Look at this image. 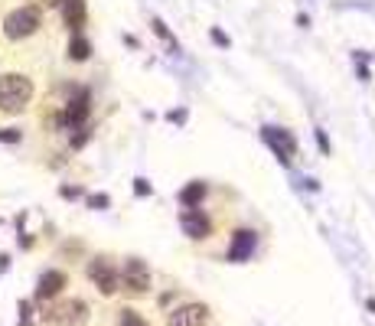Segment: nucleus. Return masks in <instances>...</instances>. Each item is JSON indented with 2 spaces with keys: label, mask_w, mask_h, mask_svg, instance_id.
I'll return each mask as SVG.
<instances>
[{
  "label": "nucleus",
  "mask_w": 375,
  "mask_h": 326,
  "mask_svg": "<svg viewBox=\"0 0 375 326\" xmlns=\"http://www.w3.org/2000/svg\"><path fill=\"white\" fill-rule=\"evenodd\" d=\"M134 193H137V196H150V183H147V179H134Z\"/></svg>",
  "instance_id": "22"
},
{
  "label": "nucleus",
  "mask_w": 375,
  "mask_h": 326,
  "mask_svg": "<svg viewBox=\"0 0 375 326\" xmlns=\"http://www.w3.org/2000/svg\"><path fill=\"white\" fill-rule=\"evenodd\" d=\"M150 27H154V33H157L160 39H167L170 46H177V39H173V33H170V29H167V23H163V20H160V17H154V20H150Z\"/></svg>",
  "instance_id": "16"
},
{
  "label": "nucleus",
  "mask_w": 375,
  "mask_h": 326,
  "mask_svg": "<svg viewBox=\"0 0 375 326\" xmlns=\"http://www.w3.org/2000/svg\"><path fill=\"white\" fill-rule=\"evenodd\" d=\"M33 320H36V307L29 300H20V326H29Z\"/></svg>",
  "instance_id": "17"
},
{
  "label": "nucleus",
  "mask_w": 375,
  "mask_h": 326,
  "mask_svg": "<svg viewBox=\"0 0 375 326\" xmlns=\"http://www.w3.org/2000/svg\"><path fill=\"white\" fill-rule=\"evenodd\" d=\"M66 284H69V278H66V271H43L39 274V280H36V300H53V297H59L62 290H66Z\"/></svg>",
  "instance_id": "10"
},
{
  "label": "nucleus",
  "mask_w": 375,
  "mask_h": 326,
  "mask_svg": "<svg viewBox=\"0 0 375 326\" xmlns=\"http://www.w3.org/2000/svg\"><path fill=\"white\" fill-rule=\"evenodd\" d=\"M118 274H121V287L128 290L131 297H144L150 290V268L141 258H128Z\"/></svg>",
  "instance_id": "5"
},
{
  "label": "nucleus",
  "mask_w": 375,
  "mask_h": 326,
  "mask_svg": "<svg viewBox=\"0 0 375 326\" xmlns=\"http://www.w3.org/2000/svg\"><path fill=\"white\" fill-rule=\"evenodd\" d=\"M59 7H62L66 27L72 29V33H82V27L88 23V7H85V0H62Z\"/></svg>",
  "instance_id": "12"
},
{
  "label": "nucleus",
  "mask_w": 375,
  "mask_h": 326,
  "mask_svg": "<svg viewBox=\"0 0 375 326\" xmlns=\"http://www.w3.org/2000/svg\"><path fill=\"white\" fill-rule=\"evenodd\" d=\"M72 130H75V134H72V147L75 150L85 147V144H88V137H92V130L85 128V124H82V128H72Z\"/></svg>",
  "instance_id": "19"
},
{
  "label": "nucleus",
  "mask_w": 375,
  "mask_h": 326,
  "mask_svg": "<svg viewBox=\"0 0 375 326\" xmlns=\"http://www.w3.org/2000/svg\"><path fill=\"white\" fill-rule=\"evenodd\" d=\"M20 140H23L20 128H0V144H20Z\"/></svg>",
  "instance_id": "18"
},
{
  "label": "nucleus",
  "mask_w": 375,
  "mask_h": 326,
  "mask_svg": "<svg viewBox=\"0 0 375 326\" xmlns=\"http://www.w3.org/2000/svg\"><path fill=\"white\" fill-rule=\"evenodd\" d=\"M254 245H258V235L252 229H238L232 235V245H229V261H235V264L248 261L254 254Z\"/></svg>",
  "instance_id": "11"
},
{
  "label": "nucleus",
  "mask_w": 375,
  "mask_h": 326,
  "mask_svg": "<svg viewBox=\"0 0 375 326\" xmlns=\"http://www.w3.org/2000/svg\"><path fill=\"white\" fill-rule=\"evenodd\" d=\"M88 304L79 297H69L62 300V304H56V307H49V323H56V326H82L88 323Z\"/></svg>",
  "instance_id": "6"
},
{
  "label": "nucleus",
  "mask_w": 375,
  "mask_h": 326,
  "mask_svg": "<svg viewBox=\"0 0 375 326\" xmlns=\"http://www.w3.org/2000/svg\"><path fill=\"white\" fill-rule=\"evenodd\" d=\"M43 4H46V7H49V0H43Z\"/></svg>",
  "instance_id": "25"
},
{
  "label": "nucleus",
  "mask_w": 375,
  "mask_h": 326,
  "mask_svg": "<svg viewBox=\"0 0 375 326\" xmlns=\"http://www.w3.org/2000/svg\"><path fill=\"white\" fill-rule=\"evenodd\" d=\"M317 144H320V150H323V154H329V140H327V134H323V130H317Z\"/></svg>",
  "instance_id": "24"
},
{
  "label": "nucleus",
  "mask_w": 375,
  "mask_h": 326,
  "mask_svg": "<svg viewBox=\"0 0 375 326\" xmlns=\"http://www.w3.org/2000/svg\"><path fill=\"white\" fill-rule=\"evenodd\" d=\"M39 27H43V13H39V7H33V4L10 10L7 17H4V36L13 39V43H20V39H29Z\"/></svg>",
  "instance_id": "2"
},
{
  "label": "nucleus",
  "mask_w": 375,
  "mask_h": 326,
  "mask_svg": "<svg viewBox=\"0 0 375 326\" xmlns=\"http://www.w3.org/2000/svg\"><path fill=\"white\" fill-rule=\"evenodd\" d=\"M206 193H209L206 183L193 179V183H186V186H183V193H179V203H183V209H196V205L206 199Z\"/></svg>",
  "instance_id": "13"
},
{
  "label": "nucleus",
  "mask_w": 375,
  "mask_h": 326,
  "mask_svg": "<svg viewBox=\"0 0 375 326\" xmlns=\"http://www.w3.org/2000/svg\"><path fill=\"white\" fill-rule=\"evenodd\" d=\"M66 53H69V59H72V62H88V56H92V43H88L82 33H72Z\"/></svg>",
  "instance_id": "14"
},
{
  "label": "nucleus",
  "mask_w": 375,
  "mask_h": 326,
  "mask_svg": "<svg viewBox=\"0 0 375 326\" xmlns=\"http://www.w3.org/2000/svg\"><path fill=\"white\" fill-rule=\"evenodd\" d=\"M59 196H62V199H79V196H82V189H79V186H62V189H59Z\"/></svg>",
  "instance_id": "21"
},
{
  "label": "nucleus",
  "mask_w": 375,
  "mask_h": 326,
  "mask_svg": "<svg viewBox=\"0 0 375 326\" xmlns=\"http://www.w3.org/2000/svg\"><path fill=\"white\" fill-rule=\"evenodd\" d=\"M264 140H268V147L281 157V163H291L294 154H297V140H294L291 130L284 128H264Z\"/></svg>",
  "instance_id": "7"
},
{
  "label": "nucleus",
  "mask_w": 375,
  "mask_h": 326,
  "mask_svg": "<svg viewBox=\"0 0 375 326\" xmlns=\"http://www.w3.org/2000/svg\"><path fill=\"white\" fill-rule=\"evenodd\" d=\"M209 307L206 304H183L167 317V326H206Z\"/></svg>",
  "instance_id": "8"
},
{
  "label": "nucleus",
  "mask_w": 375,
  "mask_h": 326,
  "mask_svg": "<svg viewBox=\"0 0 375 326\" xmlns=\"http://www.w3.org/2000/svg\"><path fill=\"white\" fill-rule=\"evenodd\" d=\"M118 326H150V323L141 317V313H137V310L121 307V310H118Z\"/></svg>",
  "instance_id": "15"
},
{
  "label": "nucleus",
  "mask_w": 375,
  "mask_h": 326,
  "mask_svg": "<svg viewBox=\"0 0 375 326\" xmlns=\"http://www.w3.org/2000/svg\"><path fill=\"white\" fill-rule=\"evenodd\" d=\"M111 203V199H108V196L104 193H95V196H88V205H92V209H104V205Z\"/></svg>",
  "instance_id": "20"
},
{
  "label": "nucleus",
  "mask_w": 375,
  "mask_h": 326,
  "mask_svg": "<svg viewBox=\"0 0 375 326\" xmlns=\"http://www.w3.org/2000/svg\"><path fill=\"white\" fill-rule=\"evenodd\" d=\"M85 274H88V280L102 290L104 297H114V294L121 290V274H118V268H114V261L108 258V254H98V258L88 261Z\"/></svg>",
  "instance_id": "3"
},
{
  "label": "nucleus",
  "mask_w": 375,
  "mask_h": 326,
  "mask_svg": "<svg viewBox=\"0 0 375 326\" xmlns=\"http://www.w3.org/2000/svg\"><path fill=\"white\" fill-rule=\"evenodd\" d=\"M33 102V79L23 72H4L0 75V111L20 114Z\"/></svg>",
  "instance_id": "1"
},
{
  "label": "nucleus",
  "mask_w": 375,
  "mask_h": 326,
  "mask_svg": "<svg viewBox=\"0 0 375 326\" xmlns=\"http://www.w3.org/2000/svg\"><path fill=\"white\" fill-rule=\"evenodd\" d=\"M179 225H183V232L189 235V238H209V232H212V222H209V215L203 212V209H183V215H179Z\"/></svg>",
  "instance_id": "9"
},
{
  "label": "nucleus",
  "mask_w": 375,
  "mask_h": 326,
  "mask_svg": "<svg viewBox=\"0 0 375 326\" xmlns=\"http://www.w3.org/2000/svg\"><path fill=\"white\" fill-rule=\"evenodd\" d=\"M212 43H219V46H229V36H225L222 29H212Z\"/></svg>",
  "instance_id": "23"
},
{
  "label": "nucleus",
  "mask_w": 375,
  "mask_h": 326,
  "mask_svg": "<svg viewBox=\"0 0 375 326\" xmlns=\"http://www.w3.org/2000/svg\"><path fill=\"white\" fill-rule=\"evenodd\" d=\"M88 114H92V92L88 88H72V98L66 102V108H62V114L56 118L59 128H82L85 121H88Z\"/></svg>",
  "instance_id": "4"
}]
</instances>
